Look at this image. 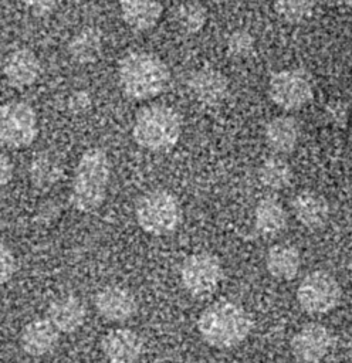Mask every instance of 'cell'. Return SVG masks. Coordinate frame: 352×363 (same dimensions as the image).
<instances>
[{"label":"cell","mask_w":352,"mask_h":363,"mask_svg":"<svg viewBox=\"0 0 352 363\" xmlns=\"http://www.w3.org/2000/svg\"><path fill=\"white\" fill-rule=\"evenodd\" d=\"M265 268L277 279L290 281L298 275L301 268V254L291 244L271 245L265 254Z\"/></svg>","instance_id":"20"},{"label":"cell","mask_w":352,"mask_h":363,"mask_svg":"<svg viewBox=\"0 0 352 363\" xmlns=\"http://www.w3.org/2000/svg\"><path fill=\"white\" fill-rule=\"evenodd\" d=\"M325 118L334 126H338V128L345 126L349 118L348 104H345L341 99H332L325 106Z\"/></svg>","instance_id":"28"},{"label":"cell","mask_w":352,"mask_h":363,"mask_svg":"<svg viewBox=\"0 0 352 363\" xmlns=\"http://www.w3.org/2000/svg\"><path fill=\"white\" fill-rule=\"evenodd\" d=\"M287 211L284 206L273 199H261L254 208V227L263 237H274L287 225Z\"/></svg>","instance_id":"21"},{"label":"cell","mask_w":352,"mask_h":363,"mask_svg":"<svg viewBox=\"0 0 352 363\" xmlns=\"http://www.w3.org/2000/svg\"><path fill=\"white\" fill-rule=\"evenodd\" d=\"M135 217L145 233L166 235L179 227L182 207L173 193L165 189H155L139 197L135 206Z\"/></svg>","instance_id":"5"},{"label":"cell","mask_w":352,"mask_h":363,"mask_svg":"<svg viewBox=\"0 0 352 363\" xmlns=\"http://www.w3.org/2000/svg\"><path fill=\"white\" fill-rule=\"evenodd\" d=\"M101 349L111 363H136L143 353V339L132 329L116 328L102 337Z\"/></svg>","instance_id":"12"},{"label":"cell","mask_w":352,"mask_h":363,"mask_svg":"<svg viewBox=\"0 0 352 363\" xmlns=\"http://www.w3.org/2000/svg\"><path fill=\"white\" fill-rule=\"evenodd\" d=\"M3 72L10 85L14 88H26L38 79L41 64L31 50L17 48L6 57Z\"/></svg>","instance_id":"15"},{"label":"cell","mask_w":352,"mask_h":363,"mask_svg":"<svg viewBox=\"0 0 352 363\" xmlns=\"http://www.w3.org/2000/svg\"><path fill=\"white\" fill-rule=\"evenodd\" d=\"M67 50L77 64H91L102 52V34L97 27H84L71 37Z\"/></svg>","instance_id":"22"},{"label":"cell","mask_w":352,"mask_h":363,"mask_svg":"<svg viewBox=\"0 0 352 363\" xmlns=\"http://www.w3.org/2000/svg\"><path fill=\"white\" fill-rule=\"evenodd\" d=\"M94 306L99 316L109 322H125L138 311L135 295L125 286L106 285L94 298Z\"/></svg>","instance_id":"11"},{"label":"cell","mask_w":352,"mask_h":363,"mask_svg":"<svg viewBox=\"0 0 352 363\" xmlns=\"http://www.w3.org/2000/svg\"><path fill=\"white\" fill-rule=\"evenodd\" d=\"M271 101L284 111H297L314 98V85L307 71L288 68L274 72L268 81Z\"/></svg>","instance_id":"8"},{"label":"cell","mask_w":352,"mask_h":363,"mask_svg":"<svg viewBox=\"0 0 352 363\" xmlns=\"http://www.w3.org/2000/svg\"><path fill=\"white\" fill-rule=\"evenodd\" d=\"M85 316V303L75 295L58 296L47 308V319L60 333L77 332L84 325Z\"/></svg>","instance_id":"13"},{"label":"cell","mask_w":352,"mask_h":363,"mask_svg":"<svg viewBox=\"0 0 352 363\" xmlns=\"http://www.w3.org/2000/svg\"><path fill=\"white\" fill-rule=\"evenodd\" d=\"M89 104H91V99H89L88 94H85V92H77L71 96V108L75 111L88 109Z\"/></svg>","instance_id":"32"},{"label":"cell","mask_w":352,"mask_h":363,"mask_svg":"<svg viewBox=\"0 0 352 363\" xmlns=\"http://www.w3.org/2000/svg\"><path fill=\"white\" fill-rule=\"evenodd\" d=\"M119 10L123 21L136 31H145L159 21L162 0H119Z\"/></svg>","instance_id":"18"},{"label":"cell","mask_w":352,"mask_h":363,"mask_svg":"<svg viewBox=\"0 0 352 363\" xmlns=\"http://www.w3.org/2000/svg\"><path fill=\"white\" fill-rule=\"evenodd\" d=\"M23 3L31 13L44 16L54 11L61 0H23Z\"/></svg>","instance_id":"30"},{"label":"cell","mask_w":352,"mask_h":363,"mask_svg":"<svg viewBox=\"0 0 352 363\" xmlns=\"http://www.w3.org/2000/svg\"><path fill=\"white\" fill-rule=\"evenodd\" d=\"M38 135V119L34 108L13 101L0 105V145L10 149L30 146Z\"/></svg>","instance_id":"6"},{"label":"cell","mask_w":352,"mask_h":363,"mask_svg":"<svg viewBox=\"0 0 352 363\" xmlns=\"http://www.w3.org/2000/svg\"><path fill=\"white\" fill-rule=\"evenodd\" d=\"M111 177L108 155L101 147H88L81 155L71 182L70 204L79 213L101 207L106 197Z\"/></svg>","instance_id":"2"},{"label":"cell","mask_w":352,"mask_h":363,"mask_svg":"<svg viewBox=\"0 0 352 363\" xmlns=\"http://www.w3.org/2000/svg\"><path fill=\"white\" fill-rule=\"evenodd\" d=\"M291 208L297 221L309 230L324 227L329 218V204L326 199L311 190L297 193L292 199Z\"/></svg>","instance_id":"17"},{"label":"cell","mask_w":352,"mask_h":363,"mask_svg":"<svg viewBox=\"0 0 352 363\" xmlns=\"http://www.w3.org/2000/svg\"><path fill=\"white\" fill-rule=\"evenodd\" d=\"M60 332L47 318H37L28 322L20 335V346L28 356H44L58 343Z\"/></svg>","instance_id":"16"},{"label":"cell","mask_w":352,"mask_h":363,"mask_svg":"<svg viewBox=\"0 0 352 363\" xmlns=\"http://www.w3.org/2000/svg\"><path fill=\"white\" fill-rule=\"evenodd\" d=\"M338 3L345 7H352V0H338Z\"/></svg>","instance_id":"34"},{"label":"cell","mask_w":352,"mask_h":363,"mask_svg":"<svg viewBox=\"0 0 352 363\" xmlns=\"http://www.w3.org/2000/svg\"><path fill=\"white\" fill-rule=\"evenodd\" d=\"M30 180L38 187H48L60 180L62 174L61 163L50 153L41 152L33 157L28 167Z\"/></svg>","instance_id":"24"},{"label":"cell","mask_w":352,"mask_h":363,"mask_svg":"<svg viewBox=\"0 0 352 363\" xmlns=\"http://www.w3.org/2000/svg\"><path fill=\"white\" fill-rule=\"evenodd\" d=\"M187 86L196 101L210 106L220 104L229 91L227 78L209 67L193 71L187 79Z\"/></svg>","instance_id":"14"},{"label":"cell","mask_w":352,"mask_h":363,"mask_svg":"<svg viewBox=\"0 0 352 363\" xmlns=\"http://www.w3.org/2000/svg\"><path fill=\"white\" fill-rule=\"evenodd\" d=\"M342 298L336 278L322 269L307 274L298 288L297 301L301 309L309 315H324L334 311Z\"/></svg>","instance_id":"7"},{"label":"cell","mask_w":352,"mask_h":363,"mask_svg":"<svg viewBox=\"0 0 352 363\" xmlns=\"http://www.w3.org/2000/svg\"><path fill=\"white\" fill-rule=\"evenodd\" d=\"M334 336L322 323L311 322L298 329L291 339V352L302 363H318L332 349Z\"/></svg>","instance_id":"10"},{"label":"cell","mask_w":352,"mask_h":363,"mask_svg":"<svg viewBox=\"0 0 352 363\" xmlns=\"http://www.w3.org/2000/svg\"><path fill=\"white\" fill-rule=\"evenodd\" d=\"M315 9V0H275V11L288 23L307 20Z\"/></svg>","instance_id":"26"},{"label":"cell","mask_w":352,"mask_h":363,"mask_svg":"<svg viewBox=\"0 0 352 363\" xmlns=\"http://www.w3.org/2000/svg\"><path fill=\"white\" fill-rule=\"evenodd\" d=\"M118 79L122 92L128 98L143 101L165 91L170 79V71L158 55L148 51H133L121 60Z\"/></svg>","instance_id":"3"},{"label":"cell","mask_w":352,"mask_h":363,"mask_svg":"<svg viewBox=\"0 0 352 363\" xmlns=\"http://www.w3.org/2000/svg\"><path fill=\"white\" fill-rule=\"evenodd\" d=\"M182 135V118L176 109L162 104L142 108L133 121L132 138L138 146L163 152L172 149Z\"/></svg>","instance_id":"4"},{"label":"cell","mask_w":352,"mask_h":363,"mask_svg":"<svg viewBox=\"0 0 352 363\" xmlns=\"http://www.w3.org/2000/svg\"><path fill=\"white\" fill-rule=\"evenodd\" d=\"M211 1L216 3V4H230V3H234L237 0H211Z\"/></svg>","instance_id":"33"},{"label":"cell","mask_w":352,"mask_h":363,"mask_svg":"<svg viewBox=\"0 0 352 363\" xmlns=\"http://www.w3.org/2000/svg\"><path fill=\"white\" fill-rule=\"evenodd\" d=\"M16 272V258L13 251L0 241V285L11 279Z\"/></svg>","instance_id":"29"},{"label":"cell","mask_w":352,"mask_h":363,"mask_svg":"<svg viewBox=\"0 0 352 363\" xmlns=\"http://www.w3.org/2000/svg\"><path fill=\"white\" fill-rule=\"evenodd\" d=\"M253 329V319L247 309L233 301L210 303L197 319L202 339L217 349H231L247 339Z\"/></svg>","instance_id":"1"},{"label":"cell","mask_w":352,"mask_h":363,"mask_svg":"<svg viewBox=\"0 0 352 363\" xmlns=\"http://www.w3.org/2000/svg\"><path fill=\"white\" fill-rule=\"evenodd\" d=\"M267 145L277 153H291L301 136V128L292 116L273 118L264 130Z\"/></svg>","instance_id":"19"},{"label":"cell","mask_w":352,"mask_h":363,"mask_svg":"<svg viewBox=\"0 0 352 363\" xmlns=\"http://www.w3.org/2000/svg\"><path fill=\"white\" fill-rule=\"evenodd\" d=\"M258 179L261 184L268 189L282 190L292 180V169L282 157L271 156L261 163L258 169Z\"/></svg>","instance_id":"23"},{"label":"cell","mask_w":352,"mask_h":363,"mask_svg":"<svg viewBox=\"0 0 352 363\" xmlns=\"http://www.w3.org/2000/svg\"><path fill=\"white\" fill-rule=\"evenodd\" d=\"M13 179V164L10 159L0 153V189L7 186Z\"/></svg>","instance_id":"31"},{"label":"cell","mask_w":352,"mask_h":363,"mask_svg":"<svg viewBox=\"0 0 352 363\" xmlns=\"http://www.w3.org/2000/svg\"><path fill=\"white\" fill-rule=\"evenodd\" d=\"M223 265L210 252H196L189 255L180 268L183 288L193 296L213 294L223 281Z\"/></svg>","instance_id":"9"},{"label":"cell","mask_w":352,"mask_h":363,"mask_svg":"<svg viewBox=\"0 0 352 363\" xmlns=\"http://www.w3.org/2000/svg\"><path fill=\"white\" fill-rule=\"evenodd\" d=\"M175 20L183 33L197 34L207 23V10L199 1L189 0L179 4L175 13Z\"/></svg>","instance_id":"25"},{"label":"cell","mask_w":352,"mask_h":363,"mask_svg":"<svg viewBox=\"0 0 352 363\" xmlns=\"http://www.w3.org/2000/svg\"><path fill=\"white\" fill-rule=\"evenodd\" d=\"M226 50L234 58H246L254 50V37L247 30L237 28L229 34Z\"/></svg>","instance_id":"27"}]
</instances>
